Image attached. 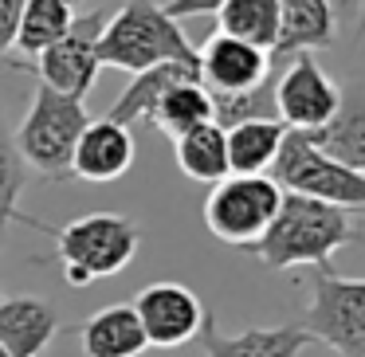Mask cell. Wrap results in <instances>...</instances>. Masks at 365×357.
I'll list each match as a JSON object with an SVG mask.
<instances>
[{
  "mask_svg": "<svg viewBox=\"0 0 365 357\" xmlns=\"http://www.w3.org/2000/svg\"><path fill=\"white\" fill-rule=\"evenodd\" d=\"M0 357H9V349H4V346H0Z\"/></svg>",
  "mask_w": 365,
  "mask_h": 357,
  "instance_id": "31",
  "label": "cell"
},
{
  "mask_svg": "<svg viewBox=\"0 0 365 357\" xmlns=\"http://www.w3.org/2000/svg\"><path fill=\"white\" fill-rule=\"evenodd\" d=\"M200 122H212V95L200 79H185L169 87L150 114V126L161 130L165 138H181L185 130L200 126Z\"/></svg>",
  "mask_w": 365,
  "mask_h": 357,
  "instance_id": "22",
  "label": "cell"
},
{
  "mask_svg": "<svg viewBox=\"0 0 365 357\" xmlns=\"http://www.w3.org/2000/svg\"><path fill=\"white\" fill-rule=\"evenodd\" d=\"M267 177L283 192H294V197L354 208V212L365 208V173H357V169L334 161L330 153H322L307 138V130H287L283 145H279V157L271 161Z\"/></svg>",
  "mask_w": 365,
  "mask_h": 357,
  "instance_id": "5",
  "label": "cell"
},
{
  "mask_svg": "<svg viewBox=\"0 0 365 357\" xmlns=\"http://www.w3.org/2000/svg\"><path fill=\"white\" fill-rule=\"evenodd\" d=\"M87 122L91 114L83 98L59 95V90L40 83L32 95V106L20 118L16 134H12L28 173H40L48 181L71 177V153L79 145V134L87 130Z\"/></svg>",
  "mask_w": 365,
  "mask_h": 357,
  "instance_id": "4",
  "label": "cell"
},
{
  "mask_svg": "<svg viewBox=\"0 0 365 357\" xmlns=\"http://www.w3.org/2000/svg\"><path fill=\"white\" fill-rule=\"evenodd\" d=\"M338 98L341 87L334 83V75L307 51L287 59L283 75L275 79V118L287 130H318L334 118Z\"/></svg>",
  "mask_w": 365,
  "mask_h": 357,
  "instance_id": "9",
  "label": "cell"
},
{
  "mask_svg": "<svg viewBox=\"0 0 365 357\" xmlns=\"http://www.w3.org/2000/svg\"><path fill=\"white\" fill-rule=\"evenodd\" d=\"M106 16L103 12H87V16H75L71 32L63 40H56L51 48H43L36 56V63H12L16 71H32L43 87L59 90V95H71L87 103L91 87L98 79V36H103Z\"/></svg>",
  "mask_w": 365,
  "mask_h": 357,
  "instance_id": "8",
  "label": "cell"
},
{
  "mask_svg": "<svg viewBox=\"0 0 365 357\" xmlns=\"http://www.w3.org/2000/svg\"><path fill=\"white\" fill-rule=\"evenodd\" d=\"M75 16H79V12H75L67 0H24L12 48H20L24 56H40L43 48H51L56 40H63V36L71 32Z\"/></svg>",
  "mask_w": 365,
  "mask_h": 357,
  "instance_id": "23",
  "label": "cell"
},
{
  "mask_svg": "<svg viewBox=\"0 0 365 357\" xmlns=\"http://www.w3.org/2000/svg\"><path fill=\"white\" fill-rule=\"evenodd\" d=\"M67 4H71V9H79V4H83V0H67Z\"/></svg>",
  "mask_w": 365,
  "mask_h": 357,
  "instance_id": "30",
  "label": "cell"
},
{
  "mask_svg": "<svg viewBox=\"0 0 365 357\" xmlns=\"http://www.w3.org/2000/svg\"><path fill=\"white\" fill-rule=\"evenodd\" d=\"M20 9H24V0H0V56H4V51L12 48V40H16Z\"/></svg>",
  "mask_w": 365,
  "mask_h": 357,
  "instance_id": "27",
  "label": "cell"
},
{
  "mask_svg": "<svg viewBox=\"0 0 365 357\" xmlns=\"http://www.w3.org/2000/svg\"><path fill=\"white\" fill-rule=\"evenodd\" d=\"M24 185H28V165L20 157L16 142H12V130L0 118V252H4V239H9L12 224H24V228H36V232H51L48 224L20 212V192H24Z\"/></svg>",
  "mask_w": 365,
  "mask_h": 357,
  "instance_id": "24",
  "label": "cell"
},
{
  "mask_svg": "<svg viewBox=\"0 0 365 357\" xmlns=\"http://www.w3.org/2000/svg\"><path fill=\"white\" fill-rule=\"evenodd\" d=\"M79 346L83 357H142L150 349L130 302H110L98 314H91L79 326Z\"/></svg>",
  "mask_w": 365,
  "mask_h": 357,
  "instance_id": "17",
  "label": "cell"
},
{
  "mask_svg": "<svg viewBox=\"0 0 365 357\" xmlns=\"http://www.w3.org/2000/svg\"><path fill=\"white\" fill-rule=\"evenodd\" d=\"M185 79H200L197 67H189V63H158V67H150V71H138L134 79H130V87L114 98V106H110V114H106V118L118 122V126L150 122L158 98L165 95L169 87L185 83Z\"/></svg>",
  "mask_w": 365,
  "mask_h": 357,
  "instance_id": "18",
  "label": "cell"
},
{
  "mask_svg": "<svg viewBox=\"0 0 365 357\" xmlns=\"http://www.w3.org/2000/svg\"><path fill=\"white\" fill-rule=\"evenodd\" d=\"M307 326L338 357H365V279H341L334 271L310 275Z\"/></svg>",
  "mask_w": 365,
  "mask_h": 357,
  "instance_id": "7",
  "label": "cell"
},
{
  "mask_svg": "<svg viewBox=\"0 0 365 357\" xmlns=\"http://www.w3.org/2000/svg\"><path fill=\"white\" fill-rule=\"evenodd\" d=\"M357 216H361V220H365V208H357Z\"/></svg>",
  "mask_w": 365,
  "mask_h": 357,
  "instance_id": "32",
  "label": "cell"
},
{
  "mask_svg": "<svg viewBox=\"0 0 365 357\" xmlns=\"http://www.w3.org/2000/svg\"><path fill=\"white\" fill-rule=\"evenodd\" d=\"M59 333V314L48 299L12 294L0 299V346L9 357H40Z\"/></svg>",
  "mask_w": 365,
  "mask_h": 357,
  "instance_id": "15",
  "label": "cell"
},
{
  "mask_svg": "<svg viewBox=\"0 0 365 357\" xmlns=\"http://www.w3.org/2000/svg\"><path fill=\"white\" fill-rule=\"evenodd\" d=\"M271 56L244 40H232L224 32H212L205 48L197 51V75L205 83L208 95H236V90H252L271 79Z\"/></svg>",
  "mask_w": 365,
  "mask_h": 357,
  "instance_id": "11",
  "label": "cell"
},
{
  "mask_svg": "<svg viewBox=\"0 0 365 357\" xmlns=\"http://www.w3.org/2000/svg\"><path fill=\"white\" fill-rule=\"evenodd\" d=\"M158 63H189L197 67V48L181 32L161 0H126L114 16H106L98 36V67L118 71H150Z\"/></svg>",
  "mask_w": 365,
  "mask_h": 357,
  "instance_id": "2",
  "label": "cell"
},
{
  "mask_svg": "<svg viewBox=\"0 0 365 357\" xmlns=\"http://www.w3.org/2000/svg\"><path fill=\"white\" fill-rule=\"evenodd\" d=\"M283 138H287V126L279 118H255V122H240V126L224 130V142H228V173H240V177L267 173L271 161L279 157Z\"/></svg>",
  "mask_w": 365,
  "mask_h": 357,
  "instance_id": "19",
  "label": "cell"
},
{
  "mask_svg": "<svg viewBox=\"0 0 365 357\" xmlns=\"http://www.w3.org/2000/svg\"><path fill=\"white\" fill-rule=\"evenodd\" d=\"M130 306L142 322L145 346L158 349H177L185 341H192L200 333V322H205V302L185 283H165V279L142 286Z\"/></svg>",
  "mask_w": 365,
  "mask_h": 357,
  "instance_id": "10",
  "label": "cell"
},
{
  "mask_svg": "<svg viewBox=\"0 0 365 357\" xmlns=\"http://www.w3.org/2000/svg\"><path fill=\"white\" fill-rule=\"evenodd\" d=\"M357 239H361V228L349 216V208L283 192L275 220L263 228L259 239H252L240 252L259 259L267 271H291V267L334 271V255L341 247L357 244Z\"/></svg>",
  "mask_w": 365,
  "mask_h": 357,
  "instance_id": "1",
  "label": "cell"
},
{
  "mask_svg": "<svg viewBox=\"0 0 365 357\" xmlns=\"http://www.w3.org/2000/svg\"><path fill=\"white\" fill-rule=\"evenodd\" d=\"M56 259L71 286H91L110 279L138 255L142 228L122 212H87L51 232Z\"/></svg>",
  "mask_w": 365,
  "mask_h": 357,
  "instance_id": "3",
  "label": "cell"
},
{
  "mask_svg": "<svg viewBox=\"0 0 365 357\" xmlns=\"http://www.w3.org/2000/svg\"><path fill=\"white\" fill-rule=\"evenodd\" d=\"M330 9L338 28H354V20L361 16V0H330Z\"/></svg>",
  "mask_w": 365,
  "mask_h": 357,
  "instance_id": "28",
  "label": "cell"
},
{
  "mask_svg": "<svg viewBox=\"0 0 365 357\" xmlns=\"http://www.w3.org/2000/svg\"><path fill=\"white\" fill-rule=\"evenodd\" d=\"M224 0H165L161 9L169 12L173 20H189V16H212Z\"/></svg>",
  "mask_w": 365,
  "mask_h": 357,
  "instance_id": "26",
  "label": "cell"
},
{
  "mask_svg": "<svg viewBox=\"0 0 365 357\" xmlns=\"http://www.w3.org/2000/svg\"><path fill=\"white\" fill-rule=\"evenodd\" d=\"M173 153L177 169L189 181L216 185L228 177V142H224V130L216 122H200V126L185 130L181 138H173Z\"/></svg>",
  "mask_w": 365,
  "mask_h": 357,
  "instance_id": "20",
  "label": "cell"
},
{
  "mask_svg": "<svg viewBox=\"0 0 365 357\" xmlns=\"http://www.w3.org/2000/svg\"><path fill=\"white\" fill-rule=\"evenodd\" d=\"M307 138L322 153H330L334 161L365 173V87L361 83L341 90L334 118L322 122L318 130H307Z\"/></svg>",
  "mask_w": 365,
  "mask_h": 357,
  "instance_id": "16",
  "label": "cell"
},
{
  "mask_svg": "<svg viewBox=\"0 0 365 357\" xmlns=\"http://www.w3.org/2000/svg\"><path fill=\"white\" fill-rule=\"evenodd\" d=\"M197 338L205 346V357H299L314 341V333L307 326H252L240 333H220L216 314L205 310Z\"/></svg>",
  "mask_w": 365,
  "mask_h": 357,
  "instance_id": "13",
  "label": "cell"
},
{
  "mask_svg": "<svg viewBox=\"0 0 365 357\" xmlns=\"http://www.w3.org/2000/svg\"><path fill=\"white\" fill-rule=\"evenodd\" d=\"M134 153L138 145L130 126H118L110 118H91L71 153V177L87 185H110L134 165Z\"/></svg>",
  "mask_w": 365,
  "mask_h": 357,
  "instance_id": "12",
  "label": "cell"
},
{
  "mask_svg": "<svg viewBox=\"0 0 365 357\" xmlns=\"http://www.w3.org/2000/svg\"><path fill=\"white\" fill-rule=\"evenodd\" d=\"M255 118H275V79L259 83L252 90H236V95H212V122L220 130Z\"/></svg>",
  "mask_w": 365,
  "mask_h": 357,
  "instance_id": "25",
  "label": "cell"
},
{
  "mask_svg": "<svg viewBox=\"0 0 365 357\" xmlns=\"http://www.w3.org/2000/svg\"><path fill=\"white\" fill-rule=\"evenodd\" d=\"M338 40V20H334L330 0H279V40L271 48V63L294 56H314Z\"/></svg>",
  "mask_w": 365,
  "mask_h": 357,
  "instance_id": "14",
  "label": "cell"
},
{
  "mask_svg": "<svg viewBox=\"0 0 365 357\" xmlns=\"http://www.w3.org/2000/svg\"><path fill=\"white\" fill-rule=\"evenodd\" d=\"M279 205H283V189L271 181L267 173L259 177H240L228 173L224 181L212 185L205 200V224L216 239L232 247H247L252 239L263 236L271 220H275Z\"/></svg>",
  "mask_w": 365,
  "mask_h": 357,
  "instance_id": "6",
  "label": "cell"
},
{
  "mask_svg": "<svg viewBox=\"0 0 365 357\" xmlns=\"http://www.w3.org/2000/svg\"><path fill=\"white\" fill-rule=\"evenodd\" d=\"M212 16H216V32L244 40L271 56V48L279 40V0H224Z\"/></svg>",
  "mask_w": 365,
  "mask_h": 357,
  "instance_id": "21",
  "label": "cell"
},
{
  "mask_svg": "<svg viewBox=\"0 0 365 357\" xmlns=\"http://www.w3.org/2000/svg\"><path fill=\"white\" fill-rule=\"evenodd\" d=\"M365 36V0H361V16H357V40Z\"/></svg>",
  "mask_w": 365,
  "mask_h": 357,
  "instance_id": "29",
  "label": "cell"
}]
</instances>
